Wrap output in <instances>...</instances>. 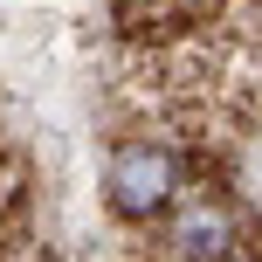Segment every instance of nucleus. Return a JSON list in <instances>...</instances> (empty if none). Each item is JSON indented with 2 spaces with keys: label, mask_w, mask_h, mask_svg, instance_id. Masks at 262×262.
I'll list each match as a JSON object with an SVG mask.
<instances>
[{
  "label": "nucleus",
  "mask_w": 262,
  "mask_h": 262,
  "mask_svg": "<svg viewBox=\"0 0 262 262\" xmlns=\"http://www.w3.org/2000/svg\"><path fill=\"white\" fill-rule=\"evenodd\" d=\"M172 242L193 262H228V249H235V214H228V200H193V207L180 214V228H172Z\"/></svg>",
  "instance_id": "f03ea898"
},
{
  "label": "nucleus",
  "mask_w": 262,
  "mask_h": 262,
  "mask_svg": "<svg viewBox=\"0 0 262 262\" xmlns=\"http://www.w3.org/2000/svg\"><path fill=\"white\" fill-rule=\"evenodd\" d=\"M172 186H180V159H172L166 145L131 138V145L111 152V207H118V214L145 221V214L172 207Z\"/></svg>",
  "instance_id": "f257e3e1"
}]
</instances>
